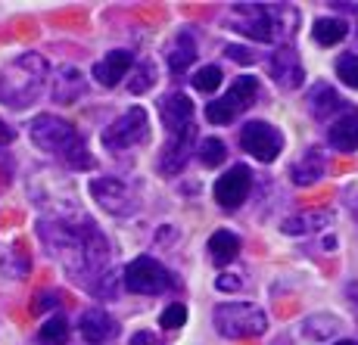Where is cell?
Wrapping results in <instances>:
<instances>
[{"label":"cell","instance_id":"6da1fadb","mask_svg":"<svg viewBox=\"0 0 358 345\" xmlns=\"http://www.w3.org/2000/svg\"><path fill=\"white\" fill-rule=\"evenodd\" d=\"M47 249L69 267L75 280L100 299H115L109 271V243L87 218H44L38 224Z\"/></svg>","mask_w":358,"mask_h":345},{"label":"cell","instance_id":"7a4b0ae2","mask_svg":"<svg viewBox=\"0 0 358 345\" xmlns=\"http://www.w3.org/2000/svg\"><path fill=\"white\" fill-rule=\"evenodd\" d=\"M47 59L41 53H22L16 63H10L0 75V100L10 109H25L41 96V87L47 81Z\"/></svg>","mask_w":358,"mask_h":345},{"label":"cell","instance_id":"3957f363","mask_svg":"<svg viewBox=\"0 0 358 345\" xmlns=\"http://www.w3.org/2000/svg\"><path fill=\"white\" fill-rule=\"evenodd\" d=\"M34 147H41L44 153H53L59 159H66L75 168H91L94 159L87 156L85 140L75 131V125H69L66 119H57V115H38L29 128Z\"/></svg>","mask_w":358,"mask_h":345},{"label":"cell","instance_id":"277c9868","mask_svg":"<svg viewBox=\"0 0 358 345\" xmlns=\"http://www.w3.org/2000/svg\"><path fill=\"white\" fill-rule=\"evenodd\" d=\"M212 317H215L218 333L231 336V339H250V336H262L268 330V314L250 302H224Z\"/></svg>","mask_w":358,"mask_h":345},{"label":"cell","instance_id":"5b68a950","mask_svg":"<svg viewBox=\"0 0 358 345\" xmlns=\"http://www.w3.org/2000/svg\"><path fill=\"white\" fill-rule=\"evenodd\" d=\"M256 96H259V78L240 75V78L228 87V94L212 100L209 106H206V119H209L212 125H231L240 112H246V109L256 103Z\"/></svg>","mask_w":358,"mask_h":345},{"label":"cell","instance_id":"8992f818","mask_svg":"<svg viewBox=\"0 0 358 345\" xmlns=\"http://www.w3.org/2000/svg\"><path fill=\"white\" fill-rule=\"evenodd\" d=\"M171 286H175L171 274L165 271L156 258H150V255H141V258H134L125 267V289H131V293L156 295V293H165V289H171Z\"/></svg>","mask_w":358,"mask_h":345},{"label":"cell","instance_id":"52a82bcc","mask_svg":"<svg viewBox=\"0 0 358 345\" xmlns=\"http://www.w3.org/2000/svg\"><path fill=\"white\" fill-rule=\"evenodd\" d=\"M150 137V125H147V112L141 106H131L119 122H113L106 131H103V147L115 149H131L141 147L143 140Z\"/></svg>","mask_w":358,"mask_h":345},{"label":"cell","instance_id":"ba28073f","mask_svg":"<svg viewBox=\"0 0 358 345\" xmlns=\"http://www.w3.org/2000/svg\"><path fill=\"white\" fill-rule=\"evenodd\" d=\"M240 147L252 159H259V162H274L280 156V149H284V137L268 122H246L240 128Z\"/></svg>","mask_w":358,"mask_h":345},{"label":"cell","instance_id":"9c48e42d","mask_svg":"<svg viewBox=\"0 0 358 345\" xmlns=\"http://www.w3.org/2000/svg\"><path fill=\"white\" fill-rule=\"evenodd\" d=\"M91 196L97 199L109 215H134L137 212V196L119 177H94L91 181Z\"/></svg>","mask_w":358,"mask_h":345},{"label":"cell","instance_id":"30bf717a","mask_svg":"<svg viewBox=\"0 0 358 345\" xmlns=\"http://www.w3.org/2000/svg\"><path fill=\"white\" fill-rule=\"evenodd\" d=\"M234 10L240 13L237 22H231L234 31L246 34V38L259 41V44H265V41H274V31H278V22H274L271 10H265V6H234Z\"/></svg>","mask_w":358,"mask_h":345},{"label":"cell","instance_id":"8fae6325","mask_svg":"<svg viewBox=\"0 0 358 345\" xmlns=\"http://www.w3.org/2000/svg\"><path fill=\"white\" fill-rule=\"evenodd\" d=\"M250 187H252V171L246 165H234L231 171H224L215 181V203L224 205V209H237L250 196Z\"/></svg>","mask_w":358,"mask_h":345},{"label":"cell","instance_id":"7c38bea8","mask_svg":"<svg viewBox=\"0 0 358 345\" xmlns=\"http://www.w3.org/2000/svg\"><path fill=\"white\" fill-rule=\"evenodd\" d=\"M159 112H162V125L171 137H181L187 131H194V103H190V96L169 94L159 103Z\"/></svg>","mask_w":358,"mask_h":345},{"label":"cell","instance_id":"4fadbf2b","mask_svg":"<svg viewBox=\"0 0 358 345\" xmlns=\"http://www.w3.org/2000/svg\"><path fill=\"white\" fill-rule=\"evenodd\" d=\"M268 72L280 87H299L302 78H306V68H302L293 47H278L268 59Z\"/></svg>","mask_w":358,"mask_h":345},{"label":"cell","instance_id":"5bb4252c","mask_svg":"<svg viewBox=\"0 0 358 345\" xmlns=\"http://www.w3.org/2000/svg\"><path fill=\"white\" fill-rule=\"evenodd\" d=\"M78 330H81V336H85L87 345H106L115 333H119V323H115L106 311H100V308H91V311L81 314Z\"/></svg>","mask_w":358,"mask_h":345},{"label":"cell","instance_id":"9a60e30c","mask_svg":"<svg viewBox=\"0 0 358 345\" xmlns=\"http://www.w3.org/2000/svg\"><path fill=\"white\" fill-rule=\"evenodd\" d=\"M131 66H134V57H131L128 50H113L94 66V78H97L103 87H115L131 72Z\"/></svg>","mask_w":358,"mask_h":345},{"label":"cell","instance_id":"2e32d148","mask_svg":"<svg viewBox=\"0 0 358 345\" xmlns=\"http://www.w3.org/2000/svg\"><path fill=\"white\" fill-rule=\"evenodd\" d=\"M327 143L340 153H355L358 149V112H346L327 128Z\"/></svg>","mask_w":358,"mask_h":345},{"label":"cell","instance_id":"e0dca14e","mask_svg":"<svg viewBox=\"0 0 358 345\" xmlns=\"http://www.w3.org/2000/svg\"><path fill=\"white\" fill-rule=\"evenodd\" d=\"M85 91H87V81L78 68L75 66L57 68V78H53V100L57 103H75L78 96H85Z\"/></svg>","mask_w":358,"mask_h":345},{"label":"cell","instance_id":"ac0fdd59","mask_svg":"<svg viewBox=\"0 0 358 345\" xmlns=\"http://www.w3.org/2000/svg\"><path fill=\"white\" fill-rule=\"evenodd\" d=\"M190 140H194V131H187V134H181V137H171V143L165 147V153L159 159V175L171 177L184 168V162H187V156H190Z\"/></svg>","mask_w":358,"mask_h":345},{"label":"cell","instance_id":"d6986e66","mask_svg":"<svg viewBox=\"0 0 358 345\" xmlns=\"http://www.w3.org/2000/svg\"><path fill=\"white\" fill-rule=\"evenodd\" d=\"M290 171H293V184L308 187V184H315V181H321V177H324L327 162H324V156L312 147V149H306V153H302V159L293 165Z\"/></svg>","mask_w":358,"mask_h":345},{"label":"cell","instance_id":"ffe728a7","mask_svg":"<svg viewBox=\"0 0 358 345\" xmlns=\"http://www.w3.org/2000/svg\"><path fill=\"white\" fill-rule=\"evenodd\" d=\"M343 103H340V96H336V91L330 85H315L312 87V94H308V109H312V115L315 119H330V115L340 109Z\"/></svg>","mask_w":358,"mask_h":345},{"label":"cell","instance_id":"44dd1931","mask_svg":"<svg viewBox=\"0 0 358 345\" xmlns=\"http://www.w3.org/2000/svg\"><path fill=\"white\" fill-rule=\"evenodd\" d=\"M209 255L215 258V265H231L240 255V237L231 230H215L209 237Z\"/></svg>","mask_w":358,"mask_h":345},{"label":"cell","instance_id":"7402d4cb","mask_svg":"<svg viewBox=\"0 0 358 345\" xmlns=\"http://www.w3.org/2000/svg\"><path fill=\"white\" fill-rule=\"evenodd\" d=\"M194 59H196L194 38H190L187 31H181V34H178V41L171 44V50H169V68H171L175 75H181V72H187Z\"/></svg>","mask_w":358,"mask_h":345},{"label":"cell","instance_id":"603a6c76","mask_svg":"<svg viewBox=\"0 0 358 345\" xmlns=\"http://www.w3.org/2000/svg\"><path fill=\"white\" fill-rule=\"evenodd\" d=\"M346 31H349V25L343 22V19H315V25H312V38L318 41L321 47L340 44V41L346 38Z\"/></svg>","mask_w":358,"mask_h":345},{"label":"cell","instance_id":"cb8c5ba5","mask_svg":"<svg viewBox=\"0 0 358 345\" xmlns=\"http://www.w3.org/2000/svg\"><path fill=\"white\" fill-rule=\"evenodd\" d=\"M38 339L44 342V345H66L69 342V321H66L63 314H53L50 321L41 323Z\"/></svg>","mask_w":358,"mask_h":345},{"label":"cell","instance_id":"d4e9b609","mask_svg":"<svg viewBox=\"0 0 358 345\" xmlns=\"http://www.w3.org/2000/svg\"><path fill=\"white\" fill-rule=\"evenodd\" d=\"M224 156H228V147H224V140H218V137H209V140L199 143V162H203L206 168L222 165Z\"/></svg>","mask_w":358,"mask_h":345},{"label":"cell","instance_id":"484cf974","mask_svg":"<svg viewBox=\"0 0 358 345\" xmlns=\"http://www.w3.org/2000/svg\"><path fill=\"white\" fill-rule=\"evenodd\" d=\"M222 78H224V75H222V68H218V66H203L194 75V87L199 94H215L218 85H222Z\"/></svg>","mask_w":358,"mask_h":345},{"label":"cell","instance_id":"4316f807","mask_svg":"<svg viewBox=\"0 0 358 345\" xmlns=\"http://www.w3.org/2000/svg\"><path fill=\"white\" fill-rule=\"evenodd\" d=\"M336 75H340L343 85L358 91V53H343V57L336 59Z\"/></svg>","mask_w":358,"mask_h":345},{"label":"cell","instance_id":"83f0119b","mask_svg":"<svg viewBox=\"0 0 358 345\" xmlns=\"http://www.w3.org/2000/svg\"><path fill=\"white\" fill-rule=\"evenodd\" d=\"M327 221V212H315V215H299L284 224V233H306V230H318Z\"/></svg>","mask_w":358,"mask_h":345},{"label":"cell","instance_id":"f1b7e54d","mask_svg":"<svg viewBox=\"0 0 358 345\" xmlns=\"http://www.w3.org/2000/svg\"><path fill=\"white\" fill-rule=\"evenodd\" d=\"M156 85V68L153 63H141V68H137V75L131 78V94H147L150 87Z\"/></svg>","mask_w":358,"mask_h":345},{"label":"cell","instance_id":"f546056e","mask_svg":"<svg viewBox=\"0 0 358 345\" xmlns=\"http://www.w3.org/2000/svg\"><path fill=\"white\" fill-rule=\"evenodd\" d=\"M184 321H187V308H184L181 302H175V305H169V308H165V311H162V317H159V323H162L165 330H178Z\"/></svg>","mask_w":358,"mask_h":345},{"label":"cell","instance_id":"4dcf8cb0","mask_svg":"<svg viewBox=\"0 0 358 345\" xmlns=\"http://www.w3.org/2000/svg\"><path fill=\"white\" fill-rule=\"evenodd\" d=\"M224 53H228V59H234V63H256V53L243 50V47H224Z\"/></svg>","mask_w":358,"mask_h":345},{"label":"cell","instance_id":"1f68e13d","mask_svg":"<svg viewBox=\"0 0 358 345\" xmlns=\"http://www.w3.org/2000/svg\"><path fill=\"white\" fill-rule=\"evenodd\" d=\"M131 345H162V339L156 333H150V330H141V333L131 336Z\"/></svg>","mask_w":358,"mask_h":345},{"label":"cell","instance_id":"d6a6232c","mask_svg":"<svg viewBox=\"0 0 358 345\" xmlns=\"http://www.w3.org/2000/svg\"><path fill=\"white\" fill-rule=\"evenodd\" d=\"M215 286L224 289V293H231V289H240V286H243V280H240V277H231V274H222V277L215 280Z\"/></svg>","mask_w":358,"mask_h":345},{"label":"cell","instance_id":"836d02e7","mask_svg":"<svg viewBox=\"0 0 358 345\" xmlns=\"http://www.w3.org/2000/svg\"><path fill=\"white\" fill-rule=\"evenodd\" d=\"M53 305H59V295L57 293H38V302H34V308H53Z\"/></svg>","mask_w":358,"mask_h":345},{"label":"cell","instance_id":"e575fe53","mask_svg":"<svg viewBox=\"0 0 358 345\" xmlns=\"http://www.w3.org/2000/svg\"><path fill=\"white\" fill-rule=\"evenodd\" d=\"M13 137H16V131L6 125L3 119H0V143H13Z\"/></svg>","mask_w":358,"mask_h":345},{"label":"cell","instance_id":"d590c367","mask_svg":"<svg viewBox=\"0 0 358 345\" xmlns=\"http://www.w3.org/2000/svg\"><path fill=\"white\" fill-rule=\"evenodd\" d=\"M334 345H358L355 339H340V342H334Z\"/></svg>","mask_w":358,"mask_h":345},{"label":"cell","instance_id":"8d00e7d4","mask_svg":"<svg viewBox=\"0 0 358 345\" xmlns=\"http://www.w3.org/2000/svg\"><path fill=\"white\" fill-rule=\"evenodd\" d=\"M355 212H358V209H355Z\"/></svg>","mask_w":358,"mask_h":345}]
</instances>
